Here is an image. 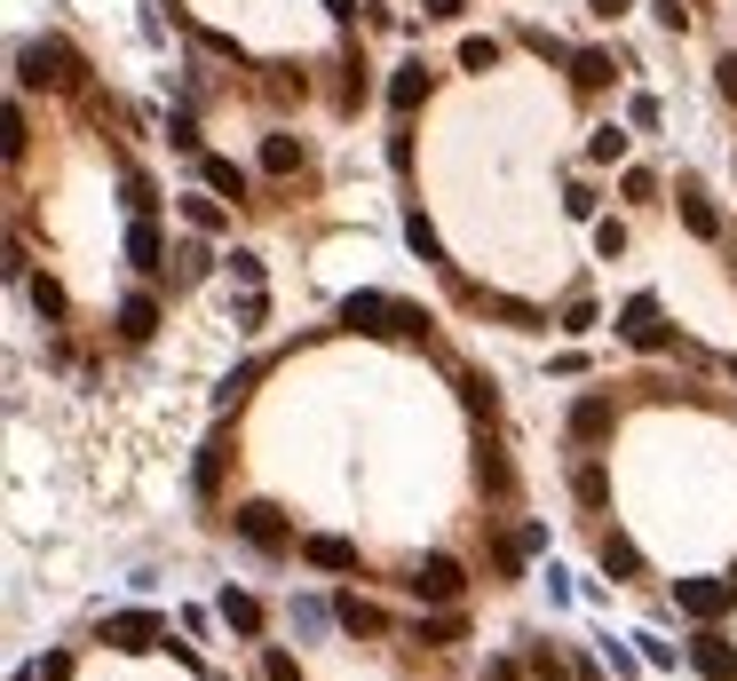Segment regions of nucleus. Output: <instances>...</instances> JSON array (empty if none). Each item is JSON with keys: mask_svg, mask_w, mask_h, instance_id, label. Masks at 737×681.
Listing matches in <instances>:
<instances>
[{"mask_svg": "<svg viewBox=\"0 0 737 681\" xmlns=\"http://www.w3.org/2000/svg\"><path fill=\"white\" fill-rule=\"evenodd\" d=\"M342 325L349 333H373V340H428V318L413 301H389V293H349L342 301Z\"/></svg>", "mask_w": 737, "mask_h": 681, "instance_id": "f257e3e1", "label": "nucleus"}, {"mask_svg": "<svg viewBox=\"0 0 737 681\" xmlns=\"http://www.w3.org/2000/svg\"><path fill=\"white\" fill-rule=\"evenodd\" d=\"M16 80L24 88H72L80 80V56L64 48V41H24L16 48Z\"/></svg>", "mask_w": 737, "mask_h": 681, "instance_id": "f03ea898", "label": "nucleus"}, {"mask_svg": "<svg viewBox=\"0 0 737 681\" xmlns=\"http://www.w3.org/2000/svg\"><path fill=\"white\" fill-rule=\"evenodd\" d=\"M619 333H626V340H634V349H643V357L675 349V325H666L658 293H626V310H619Z\"/></svg>", "mask_w": 737, "mask_h": 681, "instance_id": "7ed1b4c3", "label": "nucleus"}, {"mask_svg": "<svg viewBox=\"0 0 737 681\" xmlns=\"http://www.w3.org/2000/svg\"><path fill=\"white\" fill-rule=\"evenodd\" d=\"M230 523H239V539H246V547H262V555H286V547H293V523H286V507H270V499H246Z\"/></svg>", "mask_w": 737, "mask_h": 681, "instance_id": "20e7f679", "label": "nucleus"}, {"mask_svg": "<svg viewBox=\"0 0 737 681\" xmlns=\"http://www.w3.org/2000/svg\"><path fill=\"white\" fill-rule=\"evenodd\" d=\"M104 642L127 658H143V650H166V619H151V610H112L104 619Z\"/></svg>", "mask_w": 737, "mask_h": 681, "instance_id": "39448f33", "label": "nucleus"}, {"mask_svg": "<svg viewBox=\"0 0 737 681\" xmlns=\"http://www.w3.org/2000/svg\"><path fill=\"white\" fill-rule=\"evenodd\" d=\"M675 602L690 610V619H706V626H714L722 610L737 602V570H729V578H675Z\"/></svg>", "mask_w": 737, "mask_h": 681, "instance_id": "423d86ee", "label": "nucleus"}, {"mask_svg": "<svg viewBox=\"0 0 737 681\" xmlns=\"http://www.w3.org/2000/svg\"><path fill=\"white\" fill-rule=\"evenodd\" d=\"M460 587H468V570H460L452 555H421V570H413V595H421V602L452 610V602H460Z\"/></svg>", "mask_w": 737, "mask_h": 681, "instance_id": "0eeeda50", "label": "nucleus"}, {"mask_svg": "<svg viewBox=\"0 0 737 681\" xmlns=\"http://www.w3.org/2000/svg\"><path fill=\"white\" fill-rule=\"evenodd\" d=\"M611 428H619V404L611 396H579L572 404V436H579V445H611Z\"/></svg>", "mask_w": 737, "mask_h": 681, "instance_id": "6e6552de", "label": "nucleus"}, {"mask_svg": "<svg viewBox=\"0 0 737 681\" xmlns=\"http://www.w3.org/2000/svg\"><path fill=\"white\" fill-rule=\"evenodd\" d=\"M301 563H310V570H357V539H342V531H310V539H301Z\"/></svg>", "mask_w": 737, "mask_h": 681, "instance_id": "1a4fd4ad", "label": "nucleus"}, {"mask_svg": "<svg viewBox=\"0 0 737 681\" xmlns=\"http://www.w3.org/2000/svg\"><path fill=\"white\" fill-rule=\"evenodd\" d=\"M690 666L706 673V681H737V650H729V642H722L714 626H706V634L690 642Z\"/></svg>", "mask_w": 737, "mask_h": 681, "instance_id": "9d476101", "label": "nucleus"}, {"mask_svg": "<svg viewBox=\"0 0 737 681\" xmlns=\"http://www.w3.org/2000/svg\"><path fill=\"white\" fill-rule=\"evenodd\" d=\"M159 262H166V238H159L151 215H136L127 222V269H159Z\"/></svg>", "mask_w": 737, "mask_h": 681, "instance_id": "9b49d317", "label": "nucleus"}, {"mask_svg": "<svg viewBox=\"0 0 737 681\" xmlns=\"http://www.w3.org/2000/svg\"><path fill=\"white\" fill-rule=\"evenodd\" d=\"M595 555H602V570H611V578H643V547H634L626 531H602Z\"/></svg>", "mask_w": 737, "mask_h": 681, "instance_id": "f8f14e48", "label": "nucleus"}, {"mask_svg": "<svg viewBox=\"0 0 737 681\" xmlns=\"http://www.w3.org/2000/svg\"><path fill=\"white\" fill-rule=\"evenodd\" d=\"M198 183H207L215 198H230V207H239V198H246V166H239V159H198Z\"/></svg>", "mask_w": 737, "mask_h": 681, "instance_id": "ddd939ff", "label": "nucleus"}, {"mask_svg": "<svg viewBox=\"0 0 737 681\" xmlns=\"http://www.w3.org/2000/svg\"><path fill=\"white\" fill-rule=\"evenodd\" d=\"M468 301H476V310H492V318H508L516 333H540V325H548L531 301H508V293H468Z\"/></svg>", "mask_w": 737, "mask_h": 681, "instance_id": "4468645a", "label": "nucleus"}, {"mask_svg": "<svg viewBox=\"0 0 737 681\" xmlns=\"http://www.w3.org/2000/svg\"><path fill=\"white\" fill-rule=\"evenodd\" d=\"M421 104H428V64H405L389 80V112H421Z\"/></svg>", "mask_w": 737, "mask_h": 681, "instance_id": "2eb2a0df", "label": "nucleus"}, {"mask_svg": "<svg viewBox=\"0 0 737 681\" xmlns=\"http://www.w3.org/2000/svg\"><path fill=\"white\" fill-rule=\"evenodd\" d=\"M119 333H127V340H151V333H159V301H151V293H127V301H119Z\"/></svg>", "mask_w": 737, "mask_h": 681, "instance_id": "dca6fc26", "label": "nucleus"}, {"mask_svg": "<svg viewBox=\"0 0 737 681\" xmlns=\"http://www.w3.org/2000/svg\"><path fill=\"white\" fill-rule=\"evenodd\" d=\"M682 222H690V238H722V207H714V198L698 191V183L682 191Z\"/></svg>", "mask_w": 737, "mask_h": 681, "instance_id": "f3484780", "label": "nucleus"}, {"mask_svg": "<svg viewBox=\"0 0 737 681\" xmlns=\"http://www.w3.org/2000/svg\"><path fill=\"white\" fill-rule=\"evenodd\" d=\"M333 619H342L349 634H389V619H381V610L365 602V595H342V602H333Z\"/></svg>", "mask_w": 737, "mask_h": 681, "instance_id": "a211bd4d", "label": "nucleus"}, {"mask_svg": "<svg viewBox=\"0 0 737 681\" xmlns=\"http://www.w3.org/2000/svg\"><path fill=\"white\" fill-rule=\"evenodd\" d=\"M452 389H460L468 413H484V420H492V404H499V396H492V372H468V365H460V372H452Z\"/></svg>", "mask_w": 737, "mask_h": 681, "instance_id": "6ab92c4d", "label": "nucleus"}, {"mask_svg": "<svg viewBox=\"0 0 737 681\" xmlns=\"http://www.w3.org/2000/svg\"><path fill=\"white\" fill-rule=\"evenodd\" d=\"M587 159H595V166H619V159H626V127H619V119H602V127L587 135Z\"/></svg>", "mask_w": 737, "mask_h": 681, "instance_id": "aec40b11", "label": "nucleus"}, {"mask_svg": "<svg viewBox=\"0 0 737 681\" xmlns=\"http://www.w3.org/2000/svg\"><path fill=\"white\" fill-rule=\"evenodd\" d=\"M183 222H191L198 238H215V230H222V198H215V191H191V198H183Z\"/></svg>", "mask_w": 737, "mask_h": 681, "instance_id": "412c9836", "label": "nucleus"}, {"mask_svg": "<svg viewBox=\"0 0 737 681\" xmlns=\"http://www.w3.org/2000/svg\"><path fill=\"white\" fill-rule=\"evenodd\" d=\"M222 626H230V634H262V602L230 587V595H222Z\"/></svg>", "mask_w": 737, "mask_h": 681, "instance_id": "4be33fe9", "label": "nucleus"}, {"mask_svg": "<svg viewBox=\"0 0 737 681\" xmlns=\"http://www.w3.org/2000/svg\"><path fill=\"white\" fill-rule=\"evenodd\" d=\"M405 238H413V254H421V262H437V269H452V262H445V238L428 230V215H421V207L405 215Z\"/></svg>", "mask_w": 737, "mask_h": 681, "instance_id": "5701e85b", "label": "nucleus"}, {"mask_svg": "<svg viewBox=\"0 0 737 681\" xmlns=\"http://www.w3.org/2000/svg\"><path fill=\"white\" fill-rule=\"evenodd\" d=\"M301 166V143L293 135H262V175H293Z\"/></svg>", "mask_w": 737, "mask_h": 681, "instance_id": "b1692460", "label": "nucleus"}, {"mask_svg": "<svg viewBox=\"0 0 737 681\" xmlns=\"http://www.w3.org/2000/svg\"><path fill=\"white\" fill-rule=\"evenodd\" d=\"M222 452H230L222 436H207V445H198V492H207V499L222 492Z\"/></svg>", "mask_w": 737, "mask_h": 681, "instance_id": "393cba45", "label": "nucleus"}, {"mask_svg": "<svg viewBox=\"0 0 737 681\" xmlns=\"http://www.w3.org/2000/svg\"><path fill=\"white\" fill-rule=\"evenodd\" d=\"M572 80H579V88H611V56H602V48H579V56H572Z\"/></svg>", "mask_w": 737, "mask_h": 681, "instance_id": "a878e982", "label": "nucleus"}, {"mask_svg": "<svg viewBox=\"0 0 737 681\" xmlns=\"http://www.w3.org/2000/svg\"><path fill=\"white\" fill-rule=\"evenodd\" d=\"M572 492H579V507H611V475H602V468L587 460V468L572 475Z\"/></svg>", "mask_w": 737, "mask_h": 681, "instance_id": "bb28decb", "label": "nucleus"}, {"mask_svg": "<svg viewBox=\"0 0 737 681\" xmlns=\"http://www.w3.org/2000/svg\"><path fill=\"white\" fill-rule=\"evenodd\" d=\"M476 475H484V492H492V499H508V492H516V468L499 460V452H484V460H476Z\"/></svg>", "mask_w": 737, "mask_h": 681, "instance_id": "cd10ccee", "label": "nucleus"}, {"mask_svg": "<svg viewBox=\"0 0 737 681\" xmlns=\"http://www.w3.org/2000/svg\"><path fill=\"white\" fill-rule=\"evenodd\" d=\"M421 642H437V650H445V642H468L460 610H437V619H421Z\"/></svg>", "mask_w": 737, "mask_h": 681, "instance_id": "c85d7f7f", "label": "nucleus"}, {"mask_svg": "<svg viewBox=\"0 0 737 681\" xmlns=\"http://www.w3.org/2000/svg\"><path fill=\"white\" fill-rule=\"evenodd\" d=\"M619 191L634 198V207H650V198H658V175H650V166H626V175H619Z\"/></svg>", "mask_w": 737, "mask_h": 681, "instance_id": "c756f323", "label": "nucleus"}, {"mask_svg": "<svg viewBox=\"0 0 737 681\" xmlns=\"http://www.w3.org/2000/svg\"><path fill=\"white\" fill-rule=\"evenodd\" d=\"M32 310H41V318H64L72 301H64V286H56V278H32Z\"/></svg>", "mask_w": 737, "mask_h": 681, "instance_id": "7c9ffc66", "label": "nucleus"}, {"mask_svg": "<svg viewBox=\"0 0 737 681\" xmlns=\"http://www.w3.org/2000/svg\"><path fill=\"white\" fill-rule=\"evenodd\" d=\"M499 64V41H460V72H492Z\"/></svg>", "mask_w": 737, "mask_h": 681, "instance_id": "2f4dec72", "label": "nucleus"}, {"mask_svg": "<svg viewBox=\"0 0 737 681\" xmlns=\"http://www.w3.org/2000/svg\"><path fill=\"white\" fill-rule=\"evenodd\" d=\"M127 207H136V215H151V207H159V191H151V175H136V166H127Z\"/></svg>", "mask_w": 737, "mask_h": 681, "instance_id": "473e14b6", "label": "nucleus"}, {"mask_svg": "<svg viewBox=\"0 0 737 681\" xmlns=\"http://www.w3.org/2000/svg\"><path fill=\"white\" fill-rule=\"evenodd\" d=\"M198 48H207V56H230V64H246V48L230 41V32H198Z\"/></svg>", "mask_w": 737, "mask_h": 681, "instance_id": "72a5a7b5", "label": "nucleus"}, {"mask_svg": "<svg viewBox=\"0 0 737 681\" xmlns=\"http://www.w3.org/2000/svg\"><path fill=\"white\" fill-rule=\"evenodd\" d=\"M595 254H602V262L626 254V230H619V222H595Z\"/></svg>", "mask_w": 737, "mask_h": 681, "instance_id": "f704fd0d", "label": "nucleus"}, {"mask_svg": "<svg viewBox=\"0 0 737 681\" xmlns=\"http://www.w3.org/2000/svg\"><path fill=\"white\" fill-rule=\"evenodd\" d=\"M175 269H183V278H207V269H215V262H207V246H198V238H191V246L175 254Z\"/></svg>", "mask_w": 737, "mask_h": 681, "instance_id": "c9c22d12", "label": "nucleus"}, {"mask_svg": "<svg viewBox=\"0 0 737 681\" xmlns=\"http://www.w3.org/2000/svg\"><path fill=\"white\" fill-rule=\"evenodd\" d=\"M254 381H262V365H239V372H230V381H222V404H239V396H246Z\"/></svg>", "mask_w": 737, "mask_h": 681, "instance_id": "e433bc0d", "label": "nucleus"}, {"mask_svg": "<svg viewBox=\"0 0 737 681\" xmlns=\"http://www.w3.org/2000/svg\"><path fill=\"white\" fill-rule=\"evenodd\" d=\"M262 681H301V666L286 650H270V658H262Z\"/></svg>", "mask_w": 737, "mask_h": 681, "instance_id": "4c0bfd02", "label": "nucleus"}, {"mask_svg": "<svg viewBox=\"0 0 737 681\" xmlns=\"http://www.w3.org/2000/svg\"><path fill=\"white\" fill-rule=\"evenodd\" d=\"M650 16H658L666 32H682V24H690V9H682V0H650Z\"/></svg>", "mask_w": 737, "mask_h": 681, "instance_id": "58836bf2", "label": "nucleus"}, {"mask_svg": "<svg viewBox=\"0 0 737 681\" xmlns=\"http://www.w3.org/2000/svg\"><path fill=\"white\" fill-rule=\"evenodd\" d=\"M421 16H437V24H460V16H468V0H421Z\"/></svg>", "mask_w": 737, "mask_h": 681, "instance_id": "ea45409f", "label": "nucleus"}, {"mask_svg": "<svg viewBox=\"0 0 737 681\" xmlns=\"http://www.w3.org/2000/svg\"><path fill=\"white\" fill-rule=\"evenodd\" d=\"M230 278H239V286H262V254H230Z\"/></svg>", "mask_w": 737, "mask_h": 681, "instance_id": "a19ab883", "label": "nucleus"}, {"mask_svg": "<svg viewBox=\"0 0 737 681\" xmlns=\"http://www.w3.org/2000/svg\"><path fill=\"white\" fill-rule=\"evenodd\" d=\"M714 88H722L729 104H737V56H722V64H714Z\"/></svg>", "mask_w": 737, "mask_h": 681, "instance_id": "79ce46f5", "label": "nucleus"}, {"mask_svg": "<svg viewBox=\"0 0 737 681\" xmlns=\"http://www.w3.org/2000/svg\"><path fill=\"white\" fill-rule=\"evenodd\" d=\"M587 9H595V16H626V9H634V0H587Z\"/></svg>", "mask_w": 737, "mask_h": 681, "instance_id": "37998d69", "label": "nucleus"}, {"mask_svg": "<svg viewBox=\"0 0 737 681\" xmlns=\"http://www.w3.org/2000/svg\"><path fill=\"white\" fill-rule=\"evenodd\" d=\"M325 16H342V24H349V16H357V0H325Z\"/></svg>", "mask_w": 737, "mask_h": 681, "instance_id": "c03bdc74", "label": "nucleus"}, {"mask_svg": "<svg viewBox=\"0 0 737 681\" xmlns=\"http://www.w3.org/2000/svg\"><path fill=\"white\" fill-rule=\"evenodd\" d=\"M729 381H737V357H729Z\"/></svg>", "mask_w": 737, "mask_h": 681, "instance_id": "a18cd8bd", "label": "nucleus"}]
</instances>
